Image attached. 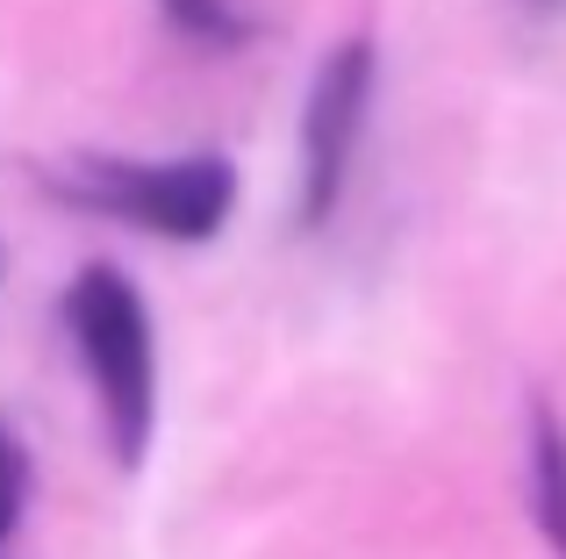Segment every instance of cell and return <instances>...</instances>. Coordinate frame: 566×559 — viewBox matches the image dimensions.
Returning a JSON list of instances; mask_svg holds the SVG:
<instances>
[{
	"label": "cell",
	"mask_w": 566,
	"mask_h": 559,
	"mask_svg": "<svg viewBox=\"0 0 566 559\" xmlns=\"http://www.w3.org/2000/svg\"><path fill=\"white\" fill-rule=\"evenodd\" d=\"M57 194L80 209L123 215V223L151 230V238L201 244L230 223L237 209V172L222 158H158V166H123V158H80L57 172Z\"/></svg>",
	"instance_id": "obj_2"
},
{
	"label": "cell",
	"mask_w": 566,
	"mask_h": 559,
	"mask_svg": "<svg viewBox=\"0 0 566 559\" xmlns=\"http://www.w3.org/2000/svg\"><path fill=\"white\" fill-rule=\"evenodd\" d=\"M65 330L80 345L86 373H94L115 460L137 466L158 416V351H151V308H144L137 280L115 266H86L65 287Z\"/></svg>",
	"instance_id": "obj_1"
},
{
	"label": "cell",
	"mask_w": 566,
	"mask_h": 559,
	"mask_svg": "<svg viewBox=\"0 0 566 559\" xmlns=\"http://www.w3.org/2000/svg\"><path fill=\"white\" fill-rule=\"evenodd\" d=\"M29 509V445L14 431H0V559H8V538Z\"/></svg>",
	"instance_id": "obj_6"
},
{
	"label": "cell",
	"mask_w": 566,
	"mask_h": 559,
	"mask_svg": "<svg viewBox=\"0 0 566 559\" xmlns=\"http://www.w3.org/2000/svg\"><path fill=\"white\" fill-rule=\"evenodd\" d=\"M366 108H374V43L352 36L323 57L316 86H308L302 115V223H331V209L345 201L352 158L366 137Z\"/></svg>",
	"instance_id": "obj_3"
},
{
	"label": "cell",
	"mask_w": 566,
	"mask_h": 559,
	"mask_svg": "<svg viewBox=\"0 0 566 559\" xmlns=\"http://www.w3.org/2000/svg\"><path fill=\"white\" fill-rule=\"evenodd\" d=\"M158 8H166V22L180 29V36L216 43V51H230V43H244V36H251L244 14H237L230 0H158Z\"/></svg>",
	"instance_id": "obj_5"
},
{
	"label": "cell",
	"mask_w": 566,
	"mask_h": 559,
	"mask_svg": "<svg viewBox=\"0 0 566 559\" xmlns=\"http://www.w3.org/2000/svg\"><path fill=\"white\" fill-rule=\"evenodd\" d=\"M524 481H531V517H538L545 546L566 559V423L553 416V402H531V460H524Z\"/></svg>",
	"instance_id": "obj_4"
},
{
	"label": "cell",
	"mask_w": 566,
	"mask_h": 559,
	"mask_svg": "<svg viewBox=\"0 0 566 559\" xmlns=\"http://www.w3.org/2000/svg\"><path fill=\"white\" fill-rule=\"evenodd\" d=\"M538 8H559V0H538Z\"/></svg>",
	"instance_id": "obj_7"
}]
</instances>
